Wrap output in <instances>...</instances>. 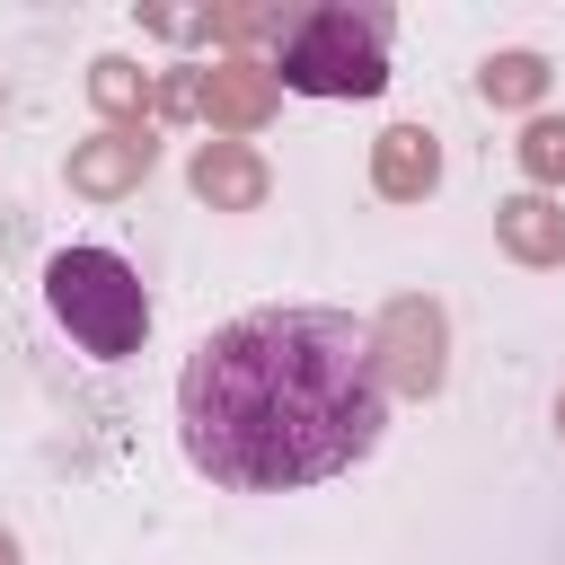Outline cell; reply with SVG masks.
I'll list each match as a JSON object with an SVG mask.
<instances>
[{
	"label": "cell",
	"instance_id": "3957f363",
	"mask_svg": "<svg viewBox=\"0 0 565 565\" xmlns=\"http://www.w3.org/2000/svg\"><path fill=\"white\" fill-rule=\"evenodd\" d=\"M44 309H53L62 335H71L79 353H97V362L141 353V335H150V291H141V274H132L115 247H62V256L44 265Z\"/></svg>",
	"mask_w": 565,
	"mask_h": 565
},
{
	"label": "cell",
	"instance_id": "8fae6325",
	"mask_svg": "<svg viewBox=\"0 0 565 565\" xmlns=\"http://www.w3.org/2000/svg\"><path fill=\"white\" fill-rule=\"evenodd\" d=\"M88 97H97V115H106L115 132H132L141 106H150V71L124 62V53H106V62H88Z\"/></svg>",
	"mask_w": 565,
	"mask_h": 565
},
{
	"label": "cell",
	"instance_id": "4fadbf2b",
	"mask_svg": "<svg viewBox=\"0 0 565 565\" xmlns=\"http://www.w3.org/2000/svg\"><path fill=\"white\" fill-rule=\"evenodd\" d=\"M150 115H194V71H168V79H150Z\"/></svg>",
	"mask_w": 565,
	"mask_h": 565
},
{
	"label": "cell",
	"instance_id": "7a4b0ae2",
	"mask_svg": "<svg viewBox=\"0 0 565 565\" xmlns=\"http://www.w3.org/2000/svg\"><path fill=\"white\" fill-rule=\"evenodd\" d=\"M265 71L291 97H380L388 88V9L380 0H309V9H282Z\"/></svg>",
	"mask_w": 565,
	"mask_h": 565
},
{
	"label": "cell",
	"instance_id": "8992f818",
	"mask_svg": "<svg viewBox=\"0 0 565 565\" xmlns=\"http://www.w3.org/2000/svg\"><path fill=\"white\" fill-rule=\"evenodd\" d=\"M150 159H159V141H150V124H132V132H88V141H71V194H88V203H124V194H141V177H150Z\"/></svg>",
	"mask_w": 565,
	"mask_h": 565
},
{
	"label": "cell",
	"instance_id": "ba28073f",
	"mask_svg": "<svg viewBox=\"0 0 565 565\" xmlns=\"http://www.w3.org/2000/svg\"><path fill=\"white\" fill-rule=\"evenodd\" d=\"M185 185H194L212 212H256V203L274 194V168H265L247 141H203V150L185 159Z\"/></svg>",
	"mask_w": 565,
	"mask_h": 565
},
{
	"label": "cell",
	"instance_id": "9a60e30c",
	"mask_svg": "<svg viewBox=\"0 0 565 565\" xmlns=\"http://www.w3.org/2000/svg\"><path fill=\"white\" fill-rule=\"evenodd\" d=\"M0 565H18V539H9V530H0Z\"/></svg>",
	"mask_w": 565,
	"mask_h": 565
},
{
	"label": "cell",
	"instance_id": "5bb4252c",
	"mask_svg": "<svg viewBox=\"0 0 565 565\" xmlns=\"http://www.w3.org/2000/svg\"><path fill=\"white\" fill-rule=\"evenodd\" d=\"M141 26L168 35V44H194V35H203V9H141Z\"/></svg>",
	"mask_w": 565,
	"mask_h": 565
},
{
	"label": "cell",
	"instance_id": "277c9868",
	"mask_svg": "<svg viewBox=\"0 0 565 565\" xmlns=\"http://www.w3.org/2000/svg\"><path fill=\"white\" fill-rule=\"evenodd\" d=\"M362 335H371V371H380L388 397H441V380H450V318H441V300L406 291Z\"/></svg>",
	"mask_w": 565,
	"mask_h": 565
},
{
	"label": "cell",
	"instance_id": "52a82bcc",
	"mask_svg": "<svg viewBox=\"0 0 565 565\" xmlns=\"http://www.w3.org/2000/svg\"><path fill=\"white\" fill-rule=\"evenodd\" d=\"M433 185H441V141L424 124H388L371 141V194L380 203H424Z\"/></svg>",
	"mask_w": 565,
	"mask_h": 565
},
{
	"label": "cell",
	"instance_id": "6da1fadb",
	"mask_svg": "<svg viewBox=\"0 0 565 565\" xmlns=\"http://www.w3.org/2000/svg\"><path fill=\"white\" fill-rule=\"evenodd\" d=\"M177 433L185 459L230 494L327 486L388 433L371 335L344 309H247L185 353Z\"/></svg>",
	"mask_w": 565,
	"mask_h": 565
},
{
	"label": "cell",
	"instance_id": "7c38bea8",
	"mask_svg": "<svg viewBox=\"0 0 565 565\" xmlns=\"http://www.w3.org/2000/svg\"><path fill=\"white\" fill-rule=\"evenodd\" d=\"M512 159H521L530 194H556V185H565V115H530L521 141H512Z\"/></svg>",
	"mask_w": 565,
	"mask_h": 565
},
{
	"label": "cell",
	"instance_id": "5b68a950",
	"mask_svg": "<svg viewBox=\"0 0 565 565\" xmlns=\"http://www.w3.org/2000/svg\"><path fill=\"white\" fill-rule=\"evenodd\" d=\"M274 106H282V79L247 53V62H212V71H194V115L221 132V141H238V132H265L274 124Z\"/></svg>",
	"mask_w": 565,
	"mask_h": 565
},
{
	"label": "cell",
	"instance_id": "2e32d148",
	"mask_svg": "<svg viewBox=\"0 0 565 565\" xmlns=\"http://www.w3.org/2000/svg\"><path fill=\"white\" fill-rule=\"evenodd\" d=\"M556 433H565V388H556Z\"/></svg>",
	"mask_w": 565,
	"mask_h": 565
},
{
	"label": "cell",
	"instance_id": "30bf717a",
	"mask_svg": "<svg viewBox=\"0 0 565 565\" xmlns=\"http://www.w3.org/2000/svg\"><path fill=\"white\" fill-rule=\"evenodd\" d=\"M477 97L486 106H539L547 97V53H521V44L512 53H486L477 62Z\"/></svg>",
	"mask_w": 565,
	"mask_h": 565
},
{
	"label": "cell",
	"instance_id": "9c48e42d",
	"mask_svg": "<svg viewBox=\"0 0 565 565\" xmlns=\"http://www.w3.org/2000/svg\"><path fill=\"white\" fill-rule=\"evenodd\" d=\"M494 247L512 265H565V203L556 194H512L494 203Z\"/></svg>",
	"mask_w": 565,
	"mask_h": 565
}]
</instances>
